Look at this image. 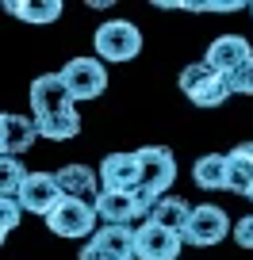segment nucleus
Here are the masks:
<instances>
[{"instance_id":"f257e3e1","label":"nucleus","mask_w":253,"mask_h":260,"mask_svg":"<svg viewBox=\"0 0 253 260\" xmlns=\"http://www.w3.org/2000/svg\"><path fill=\"white\" fill-rule=\"evenodd\" d=\"M180 92L196 107H222L234 92H230L227 77L215 73L207 61H196V65H184L180 69Z\"/></svg>"},{"instance_id":"f03ea898","label":"nucleus","mask_w":253,"mask_h":260,"mask_svg":"<svg viewBox=\"0 0 253 260\" xmlns=\"http://www.w3.org/2000/svg\"><path fill=\"white\" fill-rule=\"evenodd\" d=\"M96 207L89 203V199H73V195H66L62 203L54 207V211L46 214V226L54 237H92L96 234Z\"/></svg>"},{"instance_id":"7ed1b4c3","label":"nucleus","mask_w":253,"mask_h":260,"mask_svg":"<svg viewBox=\"0 0 253 260\" xmlns=\"http://www.w3.org/2000/svg\"><path fill=\"white\" fill-rule=\"evenodd\" d=\"M92 42H96L100 61H131V57L142 54V31L131 19H107V23H100Z\"/></svg>"},{"instance_id":"20e7f679","label":"nucleus","mask_w":253,"mask_h":260,"mask_svg":"<svg viewBox=\"0 0 253 260\" xmlns=\"http://www.w3.org/2000/svg\"><path fill=\"white\" fill-rule=\"evenodd\" d=\"M73 104H77V100L69 96L62 73H46V77H35V81H31V111H35V122L77 111Z\"/></svg>"},{"instance_id":"39448f33","label":"nucleus","mask_w":253,"mask_h":260,"mask_svg":"<svg viewBox=\"0 0 253 260\" xmlns=\"http://www.w3.org/2000/svg\"><path fill=\"white\" fill-rule=\"evenodd\" d=\"M227 234H234V226H230L227 211L215 203H200L192 207V218H188L184 226V245H200V249H207V245H219Z\"/></svg>"},{"instance_id":"423d86ee","label":"nucleus","mask_w":253,"mask_h":260,"mask_svg":"<svg viewBox=\"0 0 253 260\" xmlns=\"http://www.w3.org/2000/svg\"><path fill=\"white\" fill-rule=\"evenodd\" d=\"M81 260H138L134 256V230L131 226H100L85 241Z\"/></svg>"},{"instance_id":"0eeeda50","label":"nucleus","mask_w":253,"mask_h":260,"mask_svg":"<svg viewBox=\"0 0 253 260\" xmlns=\"http://www.w3.org/2000/svg\"><path fill=\"white\" fill-rule=\"evenodd\" d=\"M62 81H66L69 96L73 100H96L107 88V69L100 57H73V61L62 69Z\"/></svg>"},{"instance_id":"6e6552de","label":"nucleus","mask_w":253,"mask_h":260,"mask_svg":"<svg viewBox=\"0 0 253 260\" xmlns=\"http://www.w3.org/2000/svg\"><path fill=\"white\" fill-rule=\"evenodd\" d=\"M134 153H138V169H142L138 187H146V191H154L157 199H161V195L173 187V180H177L173 149H165V146H142V149H134Z\"/></svg>"},{"instance_id":"1a4fd4ad","label":"nucleus","mask_w":253,"mask_h":260,"mask_svg":"<svg viewBox=\"0 0 253 260\" xmlns=\"http://www.w3.org/2000/svg\"><path fill=\"white\" fill-rule=\"evenodd\" d=\"M184 249V237L177 230H165L157 222H142L134 230V256L138 260H177Z\"/></svg>"},{"instance_id":"9d476101","label":"nucleus","mask_w":253,"mask_h":260,"mask_svg":"<svg viewBox=\"0 0 253 260\" xmlns=\"http://www.w3.org/2000/svg\"><path fill=\"white\" fill-rule=\"evenodd\" d=\"M62 199H66V191H62V184H58V172H27L23 191H19L23 211L42 214V218H46V214L54 211Z\"/></svg>"},{"instance_id":"9b49d317","label":"nucleus","mask_w":253,"mask_h":260,"mask_svg":"<svg viewBox=\"0 0 253 260\" xmlns=\"http://www.w3.org/2000/svg\"><path fill=\"white\" fill-rule=\"evenodd\" d=\"M204 61L211 65L215 73L230 77V73H238L242 65L253 61V46H249V39H242V35H219V39L207 46V57H204Z\"/></svg>"},{"instance_id":"f8f14e48","label":"nucleus","mask_w":253,"mask_h":260,"mask_svg":"<svg viewBox=\"0 0 253 260\" xmlns=\"http://www.w3.org/2000/svg\"><path fill=\"white\" fill-rule=\"evenodd\" d=\"M142 180L138 153H107L100 161V184L104 191H134Z\"/></svg>"},{"instance_id":"ddd939ff","label":"nucleus","mask_w":253,"mask_h":260,"mask_svg":"<svg viewBox=\"0 0 253 260\" xmlns=\"http://www.w3.org/2000/svg\"><path fill=\"white\" fill-rule=\"evenodd\" d=\"M96 214L104 218V226H131V222H142V211L134 203V191H100L92 199Z\"/></svg>"},{"instance_id":"4468645a","label":"nucleus","mask_w":253,"mask_h":260,"mask_svg":"<svg viewBox=\"0 0 253 260\" xmlns=\"http://www.w3.org/2000/svg\"><path fill=\"white\" fill-rule=\"evenodd\" d=\"M35 138H39L35 119H23V115H4L0 119V149H4V157L27 153L35 146Z\"/></svg>"},{"instance_id":"2eb2a0df","label":"nucleus","mask_w":253,"mask_h":260,"mask_svg":"<svg viewBox=\"0 0 253 260\" xmlns=\"http://www.w3.org/2000/svg\"><path fill=\"white\" fill-rule=\"evenodd\" d=\"M227 187L238 195H253V142H242L227 153Z\"/></svg>"},{"instance_id":"dca6fc26","label":"nucleus","mask_w":253,"mask_h":260,"mask_svg":"<svg viewBox=\"0 0 253 260\" xmlns=\"http://www.w3.org/2000/svg\"><path fill=\"white\" fill-rule=\"evenodd\" d=\"M8 16H16L19 23H58L62 19V0H8L4 4Z\"/></svg>"},{"instance_id":"f3484780","label":"nucleus","mask_w":253,"mask_h":260,"mask_svg":"<svg viewBox=\"0 0 253 260\" xmlns=\"http://www.w3.org/2000/svg\"><path fill=\"white\" fill-rule=\"evenodd\" d=\"M96 180H100V172H92L89 165H62V169H58V184H62V191H66V195H73V199L100 195L96 191Z\"/></svg>"},{"instance_id":"a211bd4d","label":"nucleus","mask_w":253,"mask_h":260,"mask_svg":"<svg viewBox=\"0 0 253 260\" xmlns=\"http://www.w3.org/2000/svg\"><path fill=\"white\" fill-rule=\"evenodd\" d=\"M188 218H192V207H188L180 195H161V199H157V207H154V214H150L146 222H157V226H165V230L184 234Z\"/></svg>"},{"instance_id":"6ab92c4d","label":"nucleus","mask_w":253,"mask_h":260,"mask_svg":"<svg viewBox=\"0 0 253 260\" xmlns=\"http://www.w3.org/2000/svg\"><path fill=\"white\" fill-rule=\"evenodd\" d=\"M192 180H196L204 191L227 187V153H204L196 165H192Z\"/></svg>"},{"instance_id":"aec40b11","label":"nucleus","mask_w":253,"mask_h":260,"mask_svg":"<svg viewBox=\"0 0 253 260\" xmlns=\"http://www.w3.org/2000/svg\"><path fill=\"white\" fill-rule=\"evenodd\" d=\"M23 180H27L23 161H16V157H4V161H0V199H19V191H23Z\"/></svg>"},{"instance_id":"412c9836","label":"nucleus","mask_w":253,"mask_h":260,"mask_svg":"<svg viewBox=\"0 0 253 260\" xmlns=\"http://www.w3.org/2000/svg\"><path fill=\"white\" fill-rule=\"evenodd\" d=\"M19 214H23V203H19V199H0V237H8L12 230L19 226Z\"/></svg>"},{"instance_id":"4be33fe9","label":"nucleus","mask_w":253,"mask_h":260,"mask_svg":"<svg viewBox=\"0 0 253 260\" xmlns=\"http://www.w3.org/2000/svg\"><path fill=\"white\" fill-rule=\"evenodd\" d=\"M227 84H230V92H234V96H253V61L242 65L238 73H230Z\"/></svg>"},{"instance_id":"5701e85b","label":"nucleus","mask_w":253,"mask_h":260,"mask_svg":"<svg viewBox=\"0 0 253 260\" xmlns=\"http://www.w3.org/2000/svg\"><path fill=\"white\" fill-rule=\"evenodd\" d=\"M177 8H188V12H238L242 4L238 0H207V4H177Z\"/></svg>"},{"instance_id":"b1692460","label":"nucleus","mask_w":253,"mask_h":260,"mask_svg":"<svg viewBox=\"0 0 253 260\" xmlns=\"http://www.w3.org/2000/svg\"><path fill=\"white\" fill-rule=\"evenodd\" d=\"M234 241L242 245V249L253 252V214H245V218L234 222Z\"/></svg>"},{"instance_id":"393cba45","label":"nucleus","mask_w":253,"mask_h":260,"mask_svg":"<svg viewBox=\"0 0 253 260\" xmlns=\"http://www.w3.org/2000/svg\"><path fill=\"white\" fill-rule=\"evenodd\" d=\"M249 16H253V4H249Z\"/></svg>"},{"instance_id":"a878e982","label":"nucleus","mask_w":253,"mask_h":260,"mask_svg":"<svg viewBox=\"0 0 253 260\" xmlns=\"http://www.w3.org/2000/svg\"><path fill=\"white\" fill-rule=\"evenodd\" d=\"M249 199H253V195H249Z\"/></svg>"}]
</instances>
